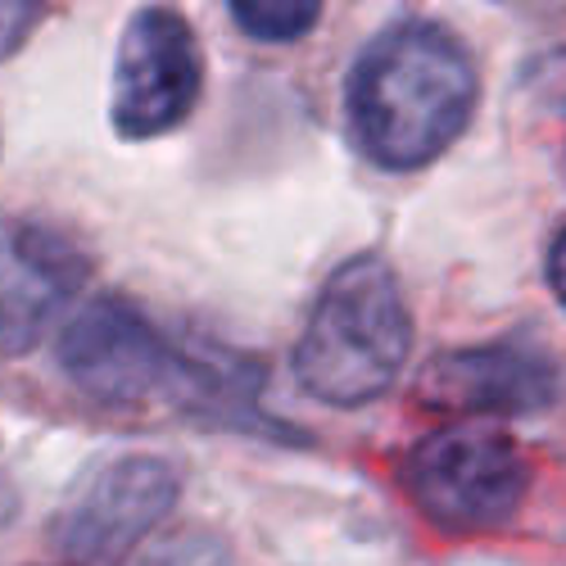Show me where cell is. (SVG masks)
Segmentation results:
<instances>
[{
	"label": "cell",
	"instance_id": "cell-1",
	"mask_svg": "<svg viewBox=\"0 0 566 566\" xmlns=\"http://www.w3.org/2000/svg\"><path fill=\"white\" fill-rule=\"evenodd\" d=\"M476 105L467 45L440 23H395L358 55L345 82L354 146L390 172H412L453 146Z\"/></svg>",
	"mask_w": 566,
	"mask_h": 566
},
{
	"label": "cell",
	"instance_id": "cell-2",
	"mask_svg": "<svg viewBox=\"0 0 566 566\" xmlns=\"http://www.w3.org/2000/svg\"><path fill=\"white\" fill-rule=\"evenodd\" d=\"M408 349L412 317L390 263L358 254L326 276L295 345V376L313 399L358 408L395 386Z\"/></svg>",
	"mask_w": 566,
	"mask_h": 566
},
{
	"label": "cell",
	"instance_id": "cell-3",
	"mask_svg": "<svg viewBox=\"0 0 566 566\" xmlns=\"http://www.w3.org/2000/svg\"><path fill=\"white\" fill-rule=\"evenodd\" d=\"M403 490L431 526L476 535L516 512L526 494V462L494 421H453L408 449Z\"/></svg>",
	"mask_w": 566,
	"mask_h": 566
},
{
	"label": "cell",
	"instance_id": "cell-4",
	"mask_svg": "<svg viewBox=\"0 0 566 566\" xmlns=\"http://www.w3.org/2000/svg\"><path fill=\"white\" fill-rule=\"evenodd\" d=\"M60 367L77 390L101 403H140L155 395L168 399L177 345L136 304L101 295L64 326Z\"/></svg>",
	"mask_w": 566,
	"mask_h": 566
},
{
	"label": "cell",
	"instance_id": "cell-5",
	"mask_svg": "<svg viewBox=\"0 0 566 566\" xmlns=\"http://www.w3.org/2000/svg\"><path fill=\"white\" fill-rule=\"evenodd\" d=\"M205 64L196 32L177 10H136L114 64V127L123 136H159L196 109Z\"/></svg>",
	"mask_w": 566,
	"mask_h": 566
},
{
	"label": "cell",
	"instance_id": "cell-6",
	"mask_svg": "<svg viewBox=\"0 0 566 566\" xmlns=\"http://www.w3.org/2000/svg\"><path fill=\"white\" fill-rule=\"evenodd\" d=\"M177 503V471L164 458H118L55 512L51 548L69 566L114 562L146 539Z\"/></svg>",
	"mask_w": 566,
	"mask_h": 566
},
{
	"label": "cell",
	"instance_id": "cell-7",
	"mask_svg": "<svg viewBox=\"0 0 566 566\" xmlns=\"http://www.w3.org/2000/svg\"><path fill=\"white\" fill-rule=\"evenodd\" d=\"M91 259L41 222H0V354H28L86 286Z\"/></svg>",
	"mask_w": 566,
	"mask_h": 566
},
{
	"label": "cell",
	"instance_id": "cell-8",
	"mask_svg": "<svg viewBox=\"0 0 566 566\" xmlns=\"http://www.w3.org/2000/svg\"><path fill=\"white\" fill-rule=\"evenodd\" d=\"M421 403L436 412H458L462 421L539 412L557 395V371L548 358L512 345H476L453 349L427 363L417 386Z\"/></svg>",
	"mask_w": 566,
	"mask_h": 566
},
{
	"label": "cell",
	"instance_id": "cell-9",
	"mask_svg": "<svg viewBox=\"0 0 566 566\" xmlns=\"http://www.w3.org/2000/svg\"><path fill=\"white\" fill-rule=\"evenodd\" d=\"M317 6L313 0H281V6H263V0H235L231 19L241 32H250L254 41H295L304 32L317 28Z\"/></svg>",
	"mask_w": 566,
	"mask_h": 566
},
{
	"label": "cell",
	"instance_id": "cell-10",
	"mask_svg": "<svg viewBox=\"0 0 566 566\" xmlns=\"http://www.w3.org/2000/svg\"><path fill=\"white\" fill-rule=\"evenodd\" d=\"M155 566H231V548L209 531H191V535L172 539Z\"/></svg>",
	"mask_w": 566,
	"mask_h": 566
},
{
	"label": "cell",
	"instance_id": "cell-11",
	"mask_svg": "<svg viewBox=\"0 0 566 566\" xmlns=\"http://www.w3.org/2000/svg\"><path fill=\"white\" fill-rule=\"evenodd\" d=\"M41 14H45V6H32V0H0V60H10L36 32Z\"/></svg>",
	"mask_w": 566,
	"mask_h": 566
},
{
	"label": "cell",
	"instance_id": "cell-12",
	"mask_svg": "<svg viewBox=\"0 0 566 566\" xmlns=\"http://www.w3.org/2000/svg\"><path fill=\"white\" fill-rule=\"evenodd\" d=\"M548 281H553L557 300L566 304V231L557 235V245H553V254H548Z\"/></svg>",
	"mask_w": 566,
	"mask_h": 566
}]
</instances>
